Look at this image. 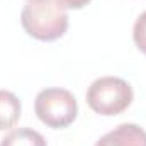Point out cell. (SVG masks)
Wrapping results in <instances>:
<instances>
[{
	"instance_id": "cell-2",
	"label": "cell",
	"mask_w": 146,
	"mask_h": 146,
	"mask_svg": "<svg viewBox=\"0 0 146 146\" xmlns=\"http://www.w3.org/2000/svg\"><path fill=\"white\" fill-rule=\"evenodd\" d=\"M133 87L119 76H100L87 90V104L100 115H117L133 102Z\"/></svg>"
},
{
	"instance_id": "cell-3",
	"label": "cell",
	"mask_w": 146,
	"mask_h": 146,
	"mask_svg": "<svg viewBox=\"0 0 146 146\" xmlns=\"http://www.w3.org/2000/svg\"><path fill=\"white\" fill-rule=\"evenodd\" d=\"M36 115L42 124L53 129L68 127L76 119L78 106L72 92L65 88H44L36 95L34 100Z\"/></svg>"
},
{
	"instance_id": "cell-7",
	"label": "cell",
	"mask_w": 146,
	"mask_h": 146,
	"mask_svg": "<svg viewBox=\"0 0 146 146\" xmlns=\"http://www.w3.org/2000/svg\"><path fill=\"white\" fill-rule=\"evenodd\" d=\"M133 39H134V44L138 46V49L146 54V12H143L134 22Z\"/></svg>"
},
{
	"instance_id": "cell-1",
	"label": "cell",
	"mask_w": 146,
	"mask_h": 146,
	"mask_svg": "<svg viewBox=\"0 0 146 146\" xmlns=\"http://www.w3.org/2000/svg\"><path fill=\"white\" fill-rule=\"evenodd\" d=\"M24 31L37 41H56L68 29V12L60 0H27L21 12Z\"/></svg>"
},
{
	"instance_id": "cell-4",
	"label": "cell",
	"mask_w": 146,
	"mask_h": 146,
	"mask_svg": "<svg viewBox=\"0 0 146 146\" xmlns=\"http://www.w3.org/2000/svg\"><path fill=\"white\" fill-rule=\"evenodd\" d=\"M95 146H146V131L138 124H121L104 134Z\"/></svg>"
},
{
	"instance_id": "cell-8",
	"label": "cell",
	"mask_w": 146,
	"mask_h": 146,
	"mask_svg": "<svg viewBox=\"0 0 146 146\" xmlns=\"http://www.w3.org/2000/svg\"><path fill=\"white\" fill-rule=\"evenodd\" d=\"M66 9H82V7H85L90 0H60Z\"/></svg>"
},
{
	"instance_id": "cell-5",
	"label": "cell",
	"mask_w": 146,
	"mask_h": 146,
	"mask_svg": "<svg viewBox=\"0 0 146 146\" xmlns=\"http://www.w3.org/2000/svg\"><path fill=\"white\" fill-rule=\"evenodd\" d=\"M21 100L9 90H0V131L10 129L21 117Z\"/></svg>"
},
{
	"instance_id": "cell-6",
	"label": "cell",
	"mask_w": 146,
	"mask_h": 146,
	"mask_svg": "<svg viewBox=\"0 0 146 146\" xmlns=\"http://www.w3.org/2000/svg\"><path fill=\"white\" fill-rule=\"evenodd\" d=\"M0 146H48L46 139L41 133H37L31 127H19L10 131L3 139Z\"/></svg>"
}]
</instances>
